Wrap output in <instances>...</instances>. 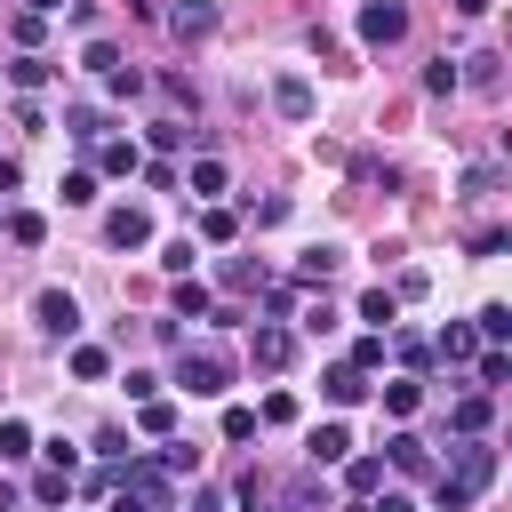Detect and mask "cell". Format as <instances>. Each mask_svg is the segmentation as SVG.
Listing matches in <instances>:
<instances>
[{
	"instance_id": "6da1fadb",
	"label": "cell",
	"mask_w": 512,
	"mask_h": 512,
	"mask_svg": "<svg viewBox=\"0 0 512 512\" xmlns=\"http://www.w3.org/2000/svg\"><path fill=\"white\" fill-rule=\"evenodd\" d=\"M176 384H184L192 400H224V384H232V352H216V344H184V352H176Z\"/></svg>"
},
{
	"instance_id": "7a4b0ae2",
	"label": "cell",
	"mask_w": 512,
	"mask_h": 512,
	"mask_svg": "<svg viewBox=\"0 0 512 512\" xmlns=\"http://www.w3.org/2000/svg\"><path fill=\"white\" fill-rule=\"evenodd\" d=\"M448 464H456V472H448V480H464V488H472V496H480V488H488V480H496V448H488V432H464V440H456V448H448Z\"/></svg>"
},
{
	"instance_id": "3957f363",
	"label": "cell",
	"mask_w": 512,
	"mask_h": 512,
	"mask_svg": "<svg viewBox=\"0 0 512 512\" xmlns=\"http://www.w3.org/2000/svg\"><path fill=\"white\" fill-rule=\"evenodd\" d=\"M360 40H368V48L408 40V8H400V0H360Z\"/></svg>"
},
{
	"instance_id": "277c9868",
	"label": "cell",
	"mask_w": 512,
	"mask_h": 512,
	"mask_svg": "<svg viewBox=\"0 0 512 512\" xmlns=\"http://www.w3.org/2000/svg\"><path fill=\"white\" fill-rule=\"evenodd\" d=\"M32 320H40L48 336H80V304H72V288H40V296H32Z\"/></svg>"
},
{
	"instance_id": "5b68a950",
	"label": "cell",
	"mask_w": 512,
	"mask_h": 512,
	"mask_svg": "<svg viewBox=\"0 0 512 512\" xmlns=\"http://www.w3.org/2000/svg\"><path fill=\"white\" fill-rule=\"evenodd\" d=\"M248 352H256V368H288V360H296V328H280V320H264V328L248 336Z\"/></svg>"
},
{
	"instance_id": "8992f818",
	"label": "cell",
	"mask_w": 512,
	"mask_h": 512,
	"mask_svg": "<svg viewBox=\"0 0 512 512\" xmlns=\"http://www.w3.org/2000/svg\"><path fill=\"white\" fill-rule=\"evenodd\" d=\"M320 392H328V400H336V408H360V400H368V392H376V384H368V368H352V360H336V368H328V376H320Z\"/></svg>"
},
{
	"instance_id": "52a82bcc",
	"label": "cell",
	"mask_w": 512,
	"mask_h": 512,
	"mask_svg": "<svg viewBox=\"0 0 512 512\" xmlns=\"http://www.w3.org/2000/svg\"><path fill=\"white\" fill-rule=\"evenodd\" d=\"M272 112H280V120H312V80H304V72H280V80H272Z\"/></svg>"
},
{
	"instance_id": "ba28073f",
	"label": "cell",
	"mask_w": 512,
	"mask_h": 512,
	"mask_svg": "<svg viewBox=\"0 0 512 512\" xmlns=\"http://www.w3.org/2000/svg\"><path fill=\"white\" fill-rule=\"evenodd\" d=\"M104 240H112V248H152V216H144V208H112V216H104Z\"/></svg>"
},
{
	"instance_id": "9c48e42d",
	"label": "cell",
	"mask_w": 512,
	"mask_h": 512,
	"mask_svg": "<svg viewBox=\"0 0 512 512\" xmlns=\"http://www.w3.org/2000/svg\"><path fill=\"white\" fill-rule=\"evenodd\" d=\"M336 264H344V248H336V240H320V248H304V256H296V280H304V288H328V280H336Z\"/></svg>"
},
{
	"instance_id": "30bf717a",
	"label": "cell",
	"mask_w": 512,
	"mask_h": 512,
	"mask_svg": "<svg viewBox=\"0 0 512 512\" xmlns=\"http://www.w3.org/2000/svg\"><path fill=\"white\" fill-rule=\"evenodd\" d=\"M304 456H312V464H344V456H352V432H344V424H312V432H304Z\"/></svg>"
},
{
	"instance_id": "8fae6325",
	"label": "cell",
	"mask_w": 512,
	"mask_h": 512,
	"mask_svg": "<svg viewBox=\"0 0 512 512\" xmlns=\"http://www.w3.org/2000/svg\"><path fill=\"white\" fill-rule=\"evenodd\" d=\"M168 32H176V40H208V32H216V8H208V0H184V8L168 16Z\"/></svg>"
},
{
	"instance_id": "7c38bea8",
	"label": "cell",
	"mask_w": 512,
	"mask_h": 512,
	"mask_svg": "<svg viewBox=\"0 0 512 512\" xmlns=\"http://www.w3.org/2000/svg\"><path fill=\"white\" fill-rule=\"evenodd\" d=\"M48 80H56V64H48V56H32V48L8 64V88H24V96H32V88H48Z\"/></svg>"
},
{
	"instance_id": "4fadbf2b",
	"label": "cell",
	"mask_w": 512,
	"mask_h": 512,
	"mask_svg": "<svg viewBox=\"0 0 512 512\" xmlns=\"http://www.w3.org/2000/svg\"><path fill=\"white\" fill-rule=\"evenodd\" d=\"M96 168H104V176H136V168H144V152H136L128 136H112V144H96Z\"/></svg>"
},
{
	"instance_id": "5bb4252c",
	"label": "cell",
	"mask_w": 512,
	"mask_h": 512,
	"mask_svg": "<svg viewBox=\"0 0 512 512\" xmlns=\"http://www.w3.org/2000/svg\"><path fill=\"white\" fill-rule=\"evenodd\" d=\"M360 320H368L376 336H392V320H400V296H392V288H368V296H360Z\"/></svg>"
},
{
	"instance_id": "9a60e30c",
	"label": "cell",
	"mask_w": 512,
	"mask_h": 512,
	"mask_svg": "<svg viewBox=\"0 0 512 512\" xmlns=\"http://www.w3.org/2000/svg\"><path fill=\"white\" fill-rule=\"evenodd\" d=\"M376 392H384V416H416V408H424V384H416V376H392V384H376Z\"/></svg>"
},
{
	"instance_id": "2e32d148",
	"label": "cell",
	"mask_w": 512,
	"mask_h": 512,
	"mask_svg": "<svg viewBox=\"0 0 512 512\" xmlns=\"http://www.w3.org/2000/svg\"><path fill=\"white\" fill-rule=\"evenodd\" d=\"M488 416H496V400H488V392H464V400L448 408V424H456V432H488Z\"/></svg>"
},
{
	"instance_id": "e0dca14e",
	"label": "cell",
	"mask_w": 512,
	"mask_h": 512,
	"mask_svg": "<svg viewBox=\"0 0 512 512\" xmlns=\"http://www.w3.org/2000/svg\"><path fill=\"white\" fill-rule=\"evenodd\" d=\"M384 456H392L400 472H432V448H424L416 432H392V440H384Z\"/></svg>"
},
{
	"instance_id": "ac0fdd59",
	"label": "cell",
	"mask_w": 512,
	"mask_h": 512,
	"mask_svg": "<svg viewBox=\"0 0 512 512\" xmlns=\"http://www.w3.org/2000/svg\"><path fill=\"white\" fill-rule=\"evenodd\" d=\"M344 488L352 496H376L384 488V456H344Z\"/></svg>"
},
{
	"instance_id": "d6986e66",
	"label": "cell",
	"mask_w": 512,
	"mask_h": 512,
	"mask_svg": "<svg viewBox=\"0 0 512 512\" xmlns=\"http://www.w3.org/2000/svg\"><path fill=\"white\" fill-rule=\"evenodd\" d=\"M472 336H480V344H504V336H512V304H480V312H472Z\"/></svg>"
},
{
	"instance_id": "ffe728a7",
	"label": "cell",
	"mask_w": 512,
	"mask_h": 512,
	"mask_svg": "<svg viewBox=\"0 0 512 512\" xmlns=\"http://www.w3.org/2000/svg\"><path fill=\"white\" fill-rule=\"evenodd\" d=\"M432 352H440V360H448V368H456V360H472V352H480V336H472V328H464V320H448V328H440V344H432Z\"/></svg>"
},
{
	"instance_id": "44dd1931",
	"label": "cell",
	"mask_w": 512,
	"mask_h": 512,
	"mask_svg": "<svg viewBox=\"0 0 512 512\" xmlns=\"http://www.w3.org/2000/svg\"><path fill=\"white\" fill-rule=\"evenodd\" d=\"M72 376H80V384H104V376H112V352H104V344H72Z\"/></svg>"
},
{
	"instance_id": "7402d4cb",
	"label": "cell",
	"mask_w": 512,
	"mask_h": 512,
	"mask_svg": "<svg viewBox=\"0 0 512 512\" xmlns=\"http://www.w3.org/2000/svg\"><path fill=\"white\" fill-rule=\"evenodd\" d=\"M184 184H192V200H216L232 176H224V160H192V176H184Z\"/></svg>"
},
{
	"instance_id": "603a6c76",
	"label": "cell",
	"mask_w": 512,
	"mask_h": 512,
	"mask_svg": "<svg viewBox=\"0 0 512 512\" xmlns=\"http://www.w3.org/2000/svg\"><path fill=\"white\" fill-rule=\"evenodd\" d=\"M0 232H8L16 248H40V240H48V216H32V208H16V216H8Z\"/></svg>"
},
{
	"instance_id": "cb8c5ba5",
	"label": "cell",
	"mask_w": 512,
	"mask_h": 512,
	"mask_svg": "<svg viewBox=\"0 0 512 512\" xmlns=\"http://www.w3.org/2000/svg\"><path fill=\"white\" fill-rule=\"evenodd\" d=\"M208 312H216V304H208V288L184 272V280H176V320H208Z\"/></svg>"
},
{
	"instance_id": "d4e9b609",
	"label": "cell",
	"mask_w": 512,
	"mask_h": 512,
	"mask_svg": "<svg viewBox=\"0 0 512 512\" xmlns=\"http://www.w3.org/2000/svg\"><path fill=\"white\" fill-rule=\"evenodd\" d=\"M432 504H440V512H472L480 496H472L464 480H448V472H432Z\"/></svg>"
},
{
	"instance_id": "484cf974",
	"label": "cell",
	"mask_w": 512,
	"mask_h": 512,
	"mask_svg": "<svg viewBox=\"0 0 512 512\" xmlns=\"http://www.w3.org/2000/svg\"><path fill=\"white\" fill-rule=\"evenodd\" d=\"M64 128H72L80 144H96V136H104V112H96V104H64Z\"/></svg>"
},
{
	"instance_id": "4316f807",
	"label": "cell",
	"mask_w": 512,
	"mask_h": 512,
	"mask_svg": "<svg viewBox=\"0 0 512 512\" xmlns=\"http://www.w3.org/2000/svg\"><path fill=\"white\" fill-rule=\"evenodd\" d=\"M56 192H64V208H88V200H96V168H64Z\"/></svg>"
},
{
	"instance_id": "83f0119b",
	"label": "cell",
	"mask_w": 512,
	"mask_h": 512,
	"mask_svg": "<svg viewBox=\"0 0 512 512\" xmlns=\"http://www.w3.org/2000/svg\"><path fill=\"white\" fill-rule=\"evenodd\" d=\"M200 240H216V248L240 240V216H232V208H200Z\"/></svg>"
},
{
	"instance_id": "f1b7e54d",
	"label": "cell",
	"mask_w": 512,
	"mask_h": 512,
	"mask_svg": "<svg viewBox=\"0 0 512 512\" xmlns=\"http://www.w3.org/2000/svg\"><path fill=\"white\" fill-rule=\"evenodd\" d=\"M224 288L240 296V288H264V264L256 256H224Z\"/></svg>"
},
{
	"instance_id": "f546056e",
	"label": "cell",
	"mask_w": 512,
	"mask_h": 512,
	"mask_svg": "<svg viewBox=\"0 0 512 512\" xmlns=\"http://www.w3.org/2000/svg\"><path fill=\"white\" fill-rule=\"evenodd\" d=\"M472 368H480V392H496V384L512 376V360H504V344H488V352H472Z\"/></svg>"
},
{
	"instance_id": "4dcf8cb0",
	"label": "cell",
	"mask_w": 512,
	"mask_h": 512,
	"mask_svg": "<svg viewBox=\"0 0 512 512\" xmlns=\"http://www.w3.org/2000/svg\"><path fill=\"white\" fill-rule=\"evenodd\" d=\"M136 424H144V432H152V440H168V432H176V408H168V400H160V392H152V400H144V408H136Z\"/></svg>"
},
{
	"instance_id": "1f68e13d",
	"label": "cell",
	"mask_w": 512,
	"mask_h": 512,
	"mask_svg": "<svg viewBox=\"0 0 512 512\" xmlns=\"http://www.w3.org/2000/svg\"><path fill=\"white\" fill-rule=\"evenodd\" d=\"M152 464H160V472H168V480H176V472H200V448H184V440H176V432H168V448H160V456H152Z\"/></svg>"
},
{
	"instance_id": "d6a6232c",
	"label": "cell",
	"mask_w": 512,
	"mask_h": 512,
	"mask_svg": "<svg viewBox=\"0 0 512 512\" xmlns=\"http://www.w3.org/2000/svg\"><path fill=\"white\" fill-rule=\"evenodd\" d=\"M496 184H504V168H496V160H480V168H464V200H488Z\"/></svg>"
},
{
	"instance_id": "836d02e7",
	"label": "cell",
	"mask_w": 512,
	"mask_h": 512,
	"mask_svg": "<svg viewBox=\"0 0 512 512\" xmlns=\"http://www.w3.org/2000/svg\"><path fill=\"white\" fill-rule=\"evenodd\" d=\"M64 496H72V472H56V464H48V472L32 480V504H64Z\"/></svg>"
},
{
	"instance_id": "e575fe53",
	"label": "cell",
	"mask_w": 512,
	"mask_h": 512,
	"mask_svg": "<svg viewBox=\"0 0 512 512\" xmlns=\"http://www.w3.org/2000/svg\"><path fill=\"white\" fill-rule=\"evenodd\" d=\"M80 64L104 80V72H120V48H112V40H88V48H80Z\"/></svg>"
},
{
	"instance_id": "d590c367",
	"label": "cell",
	"mask_w": 512,
	"mask_h": 512,
	"mask_svg": "<svg viewBox=\"0 0 512 512\" xmlns=\"http://www.w3.org/2000/svg\"><path fill=\"white\" fill-rule=\"evenodd\" d=\"M456 72H464V64H448V56H440V64H424V96H448V88H464Z\"/></svg>"
},
{
	"instance_id": "8d00e7d4",
	"label": "cell",
	"mask_w": 512,
	"mask_h": 512,
	"mask_svg": "<svg viewBox=\"0 0 512 512\" xmlns=\"http://www.w3.org/2000/svg\"><path fill=\"white\" fill-rule=\"evenodd\" d=\"M184 144H192L184 120H152V152H184Z\"/></svg>"
},
{
	"instance_id": "74e56055",
	"label": "cell",
	"mask_w": 512,
	"mask_h": 512,
	"mask_svg": "<svg viewBox=\"0 0 512 512\" xmlns=\"http://www.w3.org/2000/svg\"><path fill=\"white\" fill-rule=\"evenodd\" d=\"M0 456H8V464H16V456H32V424H16V416H8V424H0Z\"/></svg>"
},
{
	"instance_id": "f35d334b",
	"label": "cell",
	"mask_w": 512,
	"mask_h": 512,
	"mask_svg": "<svg viewBox=\"0 0 512 512\" xmlns=\"http://www.w3.org/2000/svg\"><path fill=\"white\" fill-rule=\"evenodd\" d=\"M256 424H296V400H288V392H264V408H256Z\"/></svg>"
},
{
	"instance_id": "ab89813d",
	"label": "cell",
	"mask_w": 512,
	"mask_h": 512,
	"mask_svg": "<svg viewBox=\"0 0 512 512\" xmlns=\"http://www.w3.org/2000/svg\"><path fill=\"white\" fill-rule=\"evenodd\" d=\"M192 256H200V248H192V240H168V248H160V264H168V272H176V280H184V272H192Z\"/></svg>"
},
{
	"instance_id": "60d3db41",
	"label": "cell",
	"mask_w": 512,
	"mask_h": 512,
	"mask_svg": "<svg viewBox=\"0 0 512 512\" xmlns=\"http://www.w3.org/2000/svg\"><path fill=\"white\" fill-rule=\"evenodd\" d=\"M352 368H384V336H376V328L352 344Z\"/></svg>"
},
{
	"instance_id": "b9f144b4",
	"label": "cell",
	"mask_w": 512,
	"mask_h": 512,
	"mask_svg": "<svg viewBox=\"0 0 512 512\" xmlns=\"http://www.w3.org/2000/svg\"><path fill=\"white\" fill-rule=\"evenodd\" d=\"M224 440H256V408H224Z\"/></svg>"
},
{
	"instance_id": "7bdbcfd3",
	"label": "cell",
	"mask_w": 512,
	"mask_h": 512,
	"mask_svg": "<svg viewBox=\"0 0 512 512\" xmlns=\"http://www.w3.org/2000/svg\"><path fill=\"white\" fill-rule=\"evenodd\" d=\"M456 80H472V88H496L504 72H496V56H472V72H456Z\"/></svg>"
},
{
	"instance_id": "ee69618b",
	"label": "cell",
	"mask_w": 512,
	"mask_h": 512,
	"mask_svg": "<svg viewBox=\"0 0 512 512\" xmlns=\"http://www.w3.org/2000/svg\"><path fill=\"white\" fill-rule=\"evenodd\" d=\"M104 88H112V96H136V88H144V72H136V64H120V72H104Z\"/></svg>"
},
{
	"instance_id": "f6af8a7d",
	"label": "cell",
	"mask_w": 512,
	"mask_h": 512,
	"mask_svg": "<svg viewBox=\"0 0 512 512\" xmlns=\"http://www.w3.org/2000/svg\"><path fill=\"white\" fill-rule=\"evenodd\" d=\"M136 176H144V184H152V192H176V168H168V160H144V168H136Z\"/></svg>"
},
{
	"instance_id": "bcb514c9",
	"label": "cell",
	"mask_w": 512,
	"mask_h": 512,
	"mask_svg": "<svg viewBox=\"0 0 512 512\" xmlns=\"http://www.w3.org/2000/svg\"><path fill=\"white\" fill-rule=\"evenodd\" d=\"M504 248H512V232H504V224H488V232L472 240V256H504Z\"/></svg>"
},
{
	"instance_id": "7dc6e473",
	"label": "cell",
	"mask_w": 512,
	"mask_h": 512,
	"mask_svg": "<svg viewBox=\"0 0 512 512\" xmlns=\"http://www.w3.org/2000/svg\"><path fill=\"white\" fill-rule=\"evenodd\" d=\"M104 512H152V504H144L136 488H112V496H104Z\"/></svg>"
},
{
	"instance_id": "c3c4849f",
	"label": "cell",
	"mask_w": 512,
	"mask_h": 512,
	"mask_svg": "<svg viewBox=\"0 0 512 512\" xmlns=\"http://www.w3.org/2000/svg\"><path fill=\"white\" fill-rule=\"evenodd\" d=\"M16 184H24V168H16V160H0V192H16Z\"/></svg>"
},
{
	"instance_id": "681fc988",
	"label": "cell",
	"mask_w": 512,
	"mask_h": 512,
	"mask_svg": "<svg viewBox=\"0 0 512 512\" xmlns=\"http://www.w3.org/2000/svg\"><path fill=\"white\" fill-rule=\"evenodd\" d=\"M488 8H496V0H456V16H488Z\"/></svg>"
},
{
	"instance_id": "f907efd6",
	"label": "cell",
	"mask_w": 512,
	"mask_h": 512,
	"mask_svg": "<svg viewBox=\"0 0 512 512\" xmlns=\"http://www.w3.org/2000/svg\"><path fill=\"white\" fill-rule=\"evenodd\" d=\"M376 512H416V504H408V496H384V504H376Z\"/></svg>"
},
{
	"instance_id": "816d5d0a",
	"label": "cell",
	"mask_w": 512,
	"mask_h": 512,
	"mask_svg": "<svg viewBox=\"0 0 512 512\" xmlns=\"http://www.w3.org/2000/svg\"><path fill=\"white\" fill-rule=\"evenodd\" d=\"M56 8H64V0H32V16H56Z\"/></svg>"
},
{
	"instance_id": "f5cc1de1",
	"label": "cell",
	"mask_w": 512,
	"mask_h": 512,
	"mask_svg": "<svg viewBox=\"0 0 512 512\" xmlns=\"http://www.w3.org/2000/svg\"><path fill=\"white\" fill-rule=\"evenodd\" d=\"M344 512H376V504H368V496H352V504H344Z\"/></svg>"
},
{
	"instance_id": "db71d44e",
	"label": "cell",
	"mask_w": 512,
	"mask_h": 512,
	"mask_svg": "<svg viewBox=\"0 0 512 512\" xmlns=\"http://www.w3.org/2000/svg\"><path fill=\"white\" fill-rule=\"evenodd\" d=\"M0 224H8V216H0Z\"/></svg>"
}]
</instances>
